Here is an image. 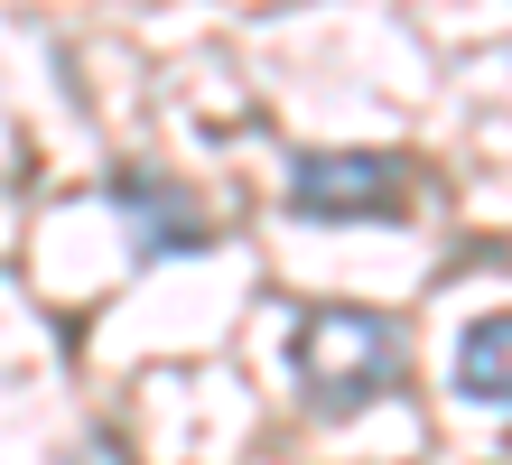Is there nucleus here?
Wrapping results in <instances>:
<instances>
[{"label": "nucleus", "instance_id": "obj_3", "mask_svg": "<svg viewBox=\"0 0 512 465\" xmlns=\"http://www.w3.org/2000/svg\"><path fill=\"white\" fill-rule=\"evenodd\" d=\"M112 205H122L131 224H140V233H131V252H140V261H168V252H205V242H215V233H205L187 205L168 196V186H149V177H112Z\"/></svg>", "mask_w": 512, "mask_h": 465}, {"label": "nucleus", "instance_id": "obj_2", "mask_svg": "<svg viewBox=\"0 0 512 465\" xmlns=\"http://www.w3.org/2000/svg\"><path fill=\"white\" fill-rule=\"evenodd\" d=\"M410 205V168L382 149H298L289 159V214L308 224H382Z\"/></svg>", "mask_w": 512, "mask_h": 465}, {"label": "nucleus", "instance_id": "obj_4", "mask_svg": "<svg viewBox=\"0 0 512 465\" xmlns=\"http://www.w3.org/2000/svg\"><path fill=\"white\" fill-rule=\"evenodd\" d=\"M503 391H512V326L485 307V317L457 335V400L466 410H503Z\"/></svg>", "mask_w": 512, "mask_h": 465}, {"label": "nucleus", "instance_id": "obj_1", "mask_svg": "<svg viewBox=\"0 0 512 465\" xmlns=\"http://www.w3.org/2000/svg\"><path fill=\"white\" fill-rule=\"evenodd\" d=\"M289 354H298V382H308V410L326 419H354L364 400L401 391V326L382 307H317L289 335Z\"/></svg>", "mask_w": 512, "mask_h": 465}]
</instances>
